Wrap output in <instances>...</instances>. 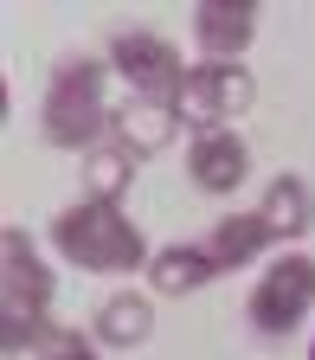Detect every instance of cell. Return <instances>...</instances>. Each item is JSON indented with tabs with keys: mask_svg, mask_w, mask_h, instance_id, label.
<instances>
[{
	"mask_svg": "<svg viewBox=\"0 0 315 360\" xmlns=\"http://www.w3.org/2000/svg\"><path fill=\"white\" fill-rule=\"evenodd\" d=\"M309 309H315V257H277L251 290V322L264 335H290Z\"/></svg>",
	"mask_w": 315,
	"mask_h": 360,
	"instance_id": "5b68a950",
	"label": "cell"
},
{
	"mask_svg": "<svg viewBox=\"0 0 315 360\" xmlns=\"http://www.w3.org/2000/svg\"><path fill=\"white\" fill-rule=\"evenodd\" d=\"M39 354H45V360H97V347H90V335H77V328H65V335L52 328V335L39 341Z\"/></svg>",
	"mask_w": 315,
	"mask_h": 360,
	"instance_id": "9a60e30c",
	"label": "cell"
},
{
	"mask_svg": "<svg viewBox=\"0 0 315 360\" xmlns=\"http://www.w3.org/2000/svg\"><path fill=\"white\" fill-rule=\"evenodd\" d=\"M264 245H270V225H264L257 212H238V219H225L219 232L206 238V257H212V270H238V264H251Z\"/></svg>",
	"mask_w": 315,
	"mask_h": 360,
	"instance_id": "8fae6325",
	"label": "cell"
},
{
	"mask_svg": "<svg viewBox=\"0 0 315 360\" xmlns=\"http://www.w3.org/2000/svg\"><path fill=\"white\" fill-rule=\"evenodd\" d=\"M110 65L142 90V103H174V90H180V58H174V45L161 32H122L110 45Z\"/></svg>",
	"mask_w": 315,
	"mask_h": 360,
	"instance_id": "8992f818",
	"label": "cell"
},
{
	"mask_svg": "<svg viewBox=\"0 0 315 360\" xmlns=\"http://www.w3.org/2000/svg\"><path fill=\"white\" fill-rule=\"evenodd\" d=\"M7 290H0V347L20 354L32 341H45V309H52V270L39 264L32 238L26 232H7Z\"/></svg>",
	"mask_w": 315,
	"mask_h": 360,
	"instance_id": "7a4b0ae2",
	"label": "cell"
},
{
	"mask_svg": "<svg viewBox=\"0 0 315 360\" xmlns=\"http://www.w3.org/2000/svg\"><path fill=\"white\" fill-rule=\"evenodd\" d=\"M187 167H193V180H200L206 193H232L238 180H245V167H251V155H245V142H238L232 129H200Z\"/></svg>",
	"mask_w": 315,
	"mask_h": 360,
	"instance_id": "52a82bcc",
	"label": "cell"
},
{
	"mask_svg": "<svg viewBox=\"0 0 315 360\" xmlns=\"http://www.w3.org/2000/svg\"><path fill=\"white\" fill-rule=\"evenodd\" d=\"M206 277H212L206 245H167L161 257H148V283H155L161 296H187V290H200Z\"/></svg>",
	"mask_w": 315,
	"mask_h": 360,
	"instance_id": "30bf717a",
	"label": "cell"
},
{
	"mask_svg": "<svg viewBox=\"0 0 315 360\" xmlns=\"http://www.w3.org/2000/svg\"><path fill=\"white\" fill-rule=\"evenodd\" d=\"M148 328H155L148 296H110V302L97 309V341H110V347H135V341H148Z\"/></svg>",
	"mask_w": 315,
	"mask_h": 360,
	"instance_id": "4fadbf2b",
	"label": "cell"
},
{
	"mask_svg": "<svg viewBox=\"0 0 315 360\" xmlns=\"http://www.w3.org/2000/svg\"><path fill=\"white\" fill-rule=\"evenodd\" d=\"M110 103H103V65H65L45 90V135H52L58 148H97V135L110 129Z\"/></svg>",
	"mask_w": 315,
	"mask_h": 360,
	"instance_id": "3957f363",
	"label": "cell"
},
{
	"mask_svg": "<svg viewBox=\"0 0 315 360\" xmlns=\"http://www.w3.org/2000/svg\"><path fill=\"white\" fill-rule=\"evenodd\" d=\"M251 26H257L251 7H200L193 13V32H200L206 65H238V52L251 45Z\"/></svg>",
	"mask_w": 315,
	"mask_h": 360,
	"instance_id": "ba28073f",
	"label": "cell"
},
{
	"mask_svg": "<svg viewBox=\"0 0 315 360\" xmlns=\"http://www.w3.org/2000/svg\"><path fill=\"white\" fill-rule=\"evenodd\" d=\"M264 225H270V238H296V232H309V219H315V200H309V187L296 174H283V180H270V193H264V212H257Z\"/></svg>",
	"mask_w": 315,
	"mask_h": 360,
	"instance_id": "7c38bea8",
	"label": "cell"
},
{
	"mask_svg": "<svg viewBox=\"0 0 315 360\" xmlns=\"http://www.w3.org/2000/svg\"><path fill=\"white\" fill-rule=\"evenodd\" d=\"M251 97H257V84H251L238 65H200V71L180 77V90H174V116L193 122V129H219L225 116L251 110Z\"/></svg>",
	"mask_w": 315,
	"mask_h": 360,
	"instance_id": "277c9868",
	"label": "cell"
},
{
	"mask_svg": "<svg viewBox=\"0 0 315 360\" xmlns=\"http://www.w3.org/2000/svg\"><path fill=\"white\" fill-rule=\"evenodd\" d=\"M129 167H135V155H129L122 142L90 148V161H84V187H90V200H116V193L129 187Z\"/></svg>",
	"mask_w": 315,
	"mask_h": 360,
	"instance_id": "5bb4252c",
	"label": "cell"
},
{
	"mask_svg": "<svg viewBox=\"0 0 315 360\" xmlns=\"http://www.w3.org/2000/svg\"><path fill=\"white\" fill-rule=\"evenodd\" d=\"M174 129H180L174 103H122V110H116V142H122L129 155H155V148H167Z\"/></svg>",
	"mask_w": 315,
	"mask_h": 360,
	"instance_id": "9c48e42d",
	"label": "cell"
},
{
	"mask_svg": "<svg viewBox=\"0 0 315 360\" xmlns=\"http://www.w3.org/2000/svg\"><path fill=\"white\" fill-rule=\"evenodd\" d=\"M52 245H58V257H71L77 270H142V264H148L142 232H135L110 200H84V206L58 212Z\"/></svg>",
	"mask_w": 315,
	"mask_h": 360,
	"instance_id": "6da1fadb",
	"label": "cell"
},
{
	"mask_svg": "<svg viewBox=\"0 0 315 360\" xmlns=\"http://www.w3.org/2000/svg\"><path fill=\"white\" fill-rule=\"evenodd\" d=\"M309 360H315V347H309Z\"/></svg>",
	"mask_w": 315,
	"mask_h": 360,
	"instance_id": "2e32d148",
	"label": "cell"
}]
</instances>
